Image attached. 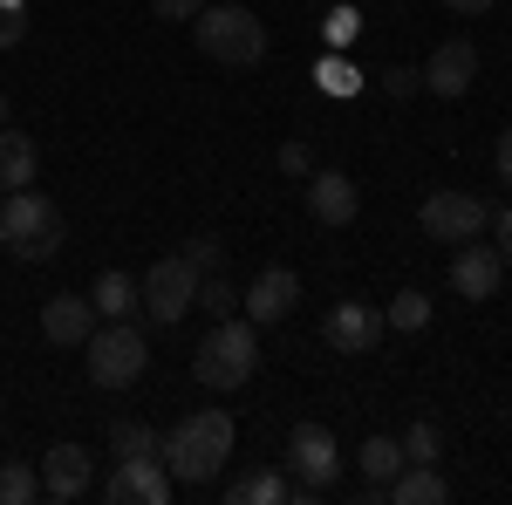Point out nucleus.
<instances>
[{
  "mask_svg": "<svg viewBox=\"0 0 512 505\" xmlns=\"http://www.w3.org/2000/svg\"><path fill=\"white\" fill-rule=\"evenodd\" d=\"M233 417L226 410H192L185 424H171V437L158 444L164 471H171V485H212L219 465L233 458Z\"/></svg>",
  "mask_w": 512,
  "mask_h": 505,
  "instance_id": "1",
  "label": "nucleus"
},
{
  "mask_svg": "<svg viewBox=\"0 0 512 505\" xmlns=\"http://www.w3.org/2000/svg\"><path fill=\"white\" fill-rule=\"evenodd\" d=\"M192 41H198V55L219 62V69H253V62H267V28H260L239 0L198 7L192 14Z\"/></svg>",
  "mask_w": 512,
  "mask_h": 505,
  "instance_id": "2",
  "label": "nucleus"
},
{
  "mask_svg": "<svg viewBox=\"0 0 512 505\" xmlns=\"http://www.w3.org/2000/svg\"><path fill=\"white\" fill-rule=\"evenodd\" d=\"M260 369V328L253 321H212V335L192 349V376L205 389H239L246 376Z\"/></svg>",
  "mask_w": 512,
  "mask_h": 505,
  "instance_id": "3",
  "label": "nucleus"
},
{
  "mask_svg": "<svg viewBox=\"0 0 512 505\" xmlns=\"http://www.w3.org/2000/svg\"><path fill=\"white\" fill-rule=\"evenodd\" d=\"M0 246H7L14 260H55V246H62V212H55V198H41L35 185L0 198Z\"/></svg>",
  "mask_w": 512,
  "mask_h": 505,
  "instance_id": "4",
  "label": "nucleus"
},
{
  "mask_svg": "<svg viewBox=\"0 0 512 505\" xmlns=\"http://www.w3.org/2000/svg\"><path fill=\"white\" fill-rule=\"evenodd\" d=\"M287 471H294V499L315 505L335 492V478H342V444H335V430L328 424H294L287 437Z\"/></svg>",
  "mask_w": 512,
  "mask_h": 505,
  "instance_id": "5",
  "label": "nucleus"
},
{
  "mask_svg": "<svg viewBox=\"0 0 512 505\" xmlns=\"http://www.w3.org/2000/svg\"><path fill=\"white\" fill-rule=\"evenodd\" d=\"M82 362H89V383L96 389H130L144 376L151 349H144V335H137L130 321H110V328H96V335L82 342Z\"/></svg>",
  "mask_w": 512,
  "mask_h": 505,
  "instance_id": "6",
  "label": "nucleus"
},
{
  "mask_svg": "<svg viewBox=\"0 0 512 505\" xmlns=\"http://www.w3.org/2000/svg\"><path fill=\"white\" fill-rule=\"evenodd\" d=\"M137 301H144V314H151L158 328H171V321H185V314L198 308V267L185 260V253H164L158 267L144 273Z\"/></svg>",
  "mask_w": 512,
  "mask_h": 505,
  "instance_id": "7",
  "label": "nucleus"
},
{
  "mask_svg": "<svg viewBox=\"0 0 512 505\" xmlns=\"http://www.w3.org/2000/svg\"><path fill=\"white\" fill-rule=\"evenodd\" d=\"M417 226L431 239H478L485 226H492V212H485V198H472V192H431L424 198V212H417Z\"/></svg>",
  "mask_w": 512,
  "mask_h": 505,
  "instance_id": "8",
  "label": "nucleus"
},
{
  "mask_svg": "<svg viewBox=\"0 0 512 505\" xmlns=\"http://www.w3.org/2000/svg\"><path fill=\"white\" fill-rule=\"evenodd\" d=\"M103 499L110 505H164L171 499V471H164V458H117Z\"/></svg>",
  "mask_w": 512,
  "mask_h": 505,
  "instance_id": "9",
  "label": "nucleus"
},
{
  "mask_svg": "<svg viewBox=\"0 0 512 505\" xmlns=\"http://www.w3.org/2000/svg\"><path fill=\"white\" fill-rule=\"evenodd\" d=\"M499 280H506L499 246H485V239H458V253H451V287H458L465 301H492Z\"/></svg>",
  "mask_w": 512,
  "mask_h": 505,
  "instance_id": "10",
  "label": "nucleus"
},
{
  "mask_svg": "<svg viewBox=\"0 0 512 505\" xmlns=\"http://www.w3.org/2000/svg\"><path fill=\"white\" fill-rule=\"evenodd\" d=\"M239 301H246V321H253V328H274V321H287V314L301 308V273L294 267H267Z\"/></svg>",
  "mask_w": 512,
  "mask_h": 505,
  "instance_id": "11",
  "label": "nucleus"
},
{
  "mask_svg": "<svg viewBox=\"0 0 512 505\" xmlns=\"http://www.w3.org/2000/svg\"><path fill=\"white\" fill-rule=\"evenodd\" d=\"M472 76H478V48L465 35L437 41V55L424 62V89H431V96H444V103H458V96L472 89Z\"/></svg>",
  "mask_w": 512,
  "mask_h": 505,
  "instance_id": "12",
  "label": "nucleus"
},
{
  "mask_svg": "<svg viewBox=\"0 0 512 505\" xmlns=\"http://www.w3.org/2000/svg\"><path fill=\"white\" fill-rule=\"evenodd\" d=\"M89 478H96V458H89L82 444H55V451L41 458V492H48L55 505L82 499V492H89Z\"/></svg>",
  "mask_w": 512,
  "mask_h": 505,
  "instance_id": "13",
  "label": "nucleus"
},
{
  "mask_svg": "<svg viewBox=\"0 0 512 505\" xmlns=\"http://www.w3.org/2000/svg\"><path fill=\"white\" fill-rule=\"evenodd\" d=\"M41 335H48L55 349H82V342L96 335V301H89V294H55V301L41 308Z\"/></svg>",
  "mask_w": 512,
  "mask_h": 505,
  "instance_id": "14",
  "label": "nucleus"
},
{
  "mask_svg": "<svg viewBox=\"0 0 512 505\" xmlns=\"http://www.w3.org/2000/svg\"><path fill=\"white\" fill-rule=\"evenodd\" d=\"M328 349H342V355H369L376 342H383V314L369 308V301H342V308L328 314Z\"/></svg>",
  "mask_w": 512,
  "mask_h": 505,
  "instance_id": "15",
  "label": "nucleus"
},
{
  "mask_svg": "<svg viewBox=\"0 0 512 505\" xmlns=\"http://www.w3.org/2000/svg\"><path fill=\"white\" fill-rule=\"evenodd\" d=\"M308 212H315L321 226H349L355 212H362V198L342 171H308Z\"/></svg>",
  "mask_w": 512,
  "mask_h": 505,
  "instance_id": "16",
  "label": "nucleus"
},
{
  "mask_svg": "<svg viewBox=\"0 0 512 505\" xmlns=\"http://www.w3.org/2000/svg\"><path fill=\"white\" fill-rule=\"evenodd\" d=\"M35 171H41L35 137H28V130H7V123H0V192H21V185H35Z\"/></svg>",
  "mask_w": 512,
  "mask_h": 505,
  "instance_id": "17",
  "label": "nucleus"
},
{
  "mask_svg": "<svg viewBox=\"0 0 512 505\" xmlns=\"http://www.w3.org/2000/svg\"><path fill=\"white\" fill-rule=\"evenodd\" d=\"M383 499H390V505H444V499H451V485L437 478V465H403L390 478Z\"/></svg>",
  "mask_w": 512,
  "mask_h": 505,
  "instance_id": "18",
  "label": "nucleus"
},
{
  "mask_svg": "<svg viewBox=\"0 0 512 505\" xmlns=\"http://www.w3.org/2000/svg\"><path fill=\"white\" fill-rule=\"evenodd\" d=\"M280 499H294L287 471H246V478L226 485V505H280Z\"/></svg>",
  "mask_w": 512,
  "mask_h": 505,
  "instance_id": "19",
  "label": "nucleus"
},
{
  "mask_svg": "<svg viewBox=\"0 0 512 505\" xmlns=\"http://www.w3.org/2000/svg\"><path fill=\"white\" fill-rule=\"evenodd\" d=\"M355 465H362V478H369V485H383V492H390V478L410 465V458H403V444H396V437H369V444L355 451Z\"/></svg>",
  "mask_w": 512,
  "mask_h": 505,
  "instance_id": "20",
  "label": "nucleus"
},
{
  "mask_svg": "<svg viewBox=\"0 0 512 505\" xmlns=\"http://www.w3.org/2000/svg\"><path fill=\"white\" fill-rule=\"evenodd\" d=\"M89 301H96V314H110V321H123V314L137 308V280L110 267L103 280H96V287H89Z\"/></svg>",
  "mask_w": 512,
  "mask_h": 505,
  "instance_id": "21",
  "label": "nucleus"
},
{
  "mask_svg": "<svg viewBox=\"0 0 512 505\" xmlns=\"http://www.w3.org/2000/svg\"><path fill=\"white\" fill-rule=\"evenodd\" d=\"M431 321V294H417V287H403L390 308H383V328H396V335H417Z\"/></svg>",
  "mask_w": 512,
  "mask_h": 505,
  "instance_id": "22",
  "label": "nucleus"
},
{
  "mask_svg": "<svg viewBox=\"0 0 512 505\" xmlns=\"http://www.w3.org/2000/svg\"><path fill=\"white\" fill-rule=\"evenodd\" d=\"M110 451H117V458H158V430L123 417V424H110Z\"/></svg>",
  "mask_w": 512,
  "mask_h": 505,
  "instance_id": "23",
  "label": "nucleus"
},
{
  "mask_svg": "<svg viewBox=\"0 0 512 505\" xmlns=\"http://www.w3.org/2000/svg\"><path fill=\"white\" fill-rule=\"evenodd\" d=\"M198 308L212 314V321H226V314L239 308V287L226 280V267H219V273H198Z\"/></svg>",
  "mask_w": 512,
  "mask_h": 505,
  "instance_id": "24",
  "label": "nucleus"
},
{
  "mask_svg": "<svg viewBox=\"0 0 512 505\" xmlns=\"http://www.w3.org/2000/svg\"><path fill=\"white\" fill-rule=\"evenodd\" d=\"M28 499H41V478L14 458H0V505H28Z\"/></svg>",
  "mask_w": 512,
  "mask_h": 505,
  "instance_id": "25",
  "label": "nucleus"
},
{
  "mask_svg": "<svg viewBox=\"0 0 512 505\" xmlns=\"http://www.w3.org/2000/svg\"><path fill=\"white\" fill-rule=\"evenodd\" d=\"M396 444H403V458H410V465H437V444H444V437H437V424L424 417V424H410V430H403Z\"/></svg>",
  "mask_w": 512,
  "mask_h": 505,
  "instance_id": "26",
  "label": "nucleus"
},
{
  "mask_svg": "<svg viewBox=\"0 0 512 505\" xmlns=\"http://www.w3.org/2000/svg\"><path fill=\"white\" fill-rule=\"evenodd\" d=\"M28 41V0H0V48Z\"/></svg>",
  "mask_w": 512,
  "mask_h": 505,
  "instance_id": "27",
  "label": "nucleus"
},
{
  "mask_svg": "<svg viewBox=\"0 0 512 505\" xmlns=\"http://www.w3.org/2000/svg\"><path fill=\"white\" fill-rule=\"evenodd\" d=\"M315 82H321V89H335V96H355V89H362V76H355L342 55H328V62L315 69Z\"/></svg>",
  "mask_w": 512,
  "mask_h": 505,
  "instance_id": "28",
  "label": "nucleus"
},
{
  "mask_svg": "<svg viewBox=\"0 0 512 505\" xmlns=\"http://www.w3.org/2000/svg\"><path fill=\"white\" fill-rule=\"evenodd\" d=\"M185 260H192L198 273H219V267H226V246H219V239H192V246H185Z\"/></svg>",
  "mask_w": 512,
  "mask_h": 505,
  "instance_id": "29",
  "label": "nucleus"
},
{
  "mask_svg": "<svg viewBox=\"0 0 512 505\" xmlns=\"http://www.w3.org/2000/svg\"><path fill=\"white\" fill-rule=\"evenodd\" d=\"M280 171H287V178H308V171H315V151H308V144H280Z\"/></svg>",
  "mask_w": 512,
  "mask_h": 505,
  "instance_id": "30",
  "label": "nucleus"
},
{
  "mask_svg": "<svg viewBox=\"0 0 512 505\" xmlns=\"http://www.w3.org/2000/svg\"><path fill=\"white\" fill-rule=\"evenodd\" d=\"M383 89L390 96H417L424 89V69H383Z\"/></svg>",
  "mask_w": 512,
  "mask_h": 505,
  "instance_id": "31",
  "label": "nucleus"
},
{
  "mask_svg": "<svg viewBox=\"0 0 512 505\" xmlns=\"http://www.w3.org/2000/svg\"><path fill=\"white\" fill-rule=\"evenodd\" d=\"M321 28H328V41H355V28H362V21H355V7H335Z\"/></svg>",
  "mask_w": 512,
  "mask_h": 505,
  "instance_id": "32",
  "label": "nucleus"
},
{
  "mask_svg": "<svg viewBox=\"0 0 512 505\" xmlns=\"http://www.w3.org/2000/svg\"><path fill=\"white\" fill-rule=\"evenodd\" d=\"M198 7H205V0H151V14H158V21H192Z\"/></svg>",
  "mask_w": 512,
  "mask_h": 505,
  "instance_id": "33",
  "label": "nucleus"
},
{
  "mask_svg": "<svg viewBox=\"0 0 512 505\" xmlns=\"http://www.w3.org/2000/svg\"><path fill=\"white\" fill-rule=\"evenodd\" d=\"M492 171H499V185H512V130H499V144H492Z\"/></svg>",
  "mask_w": 512,
  "mask_h": 505,
  "instance_id": "34",
  "label": "nucleus"
},
{
  "mask_svg": "<svg viewBox=\"0 0 512 505\" xmlns=\"http://www.w3.org/2000/svg\"><path fill=\"white\" fill-rule=\"evenodd\" d=\"M499 260H506V267H512V205H506V212H499Z\"/></svg>",
  "mask_w": 512,
  "mask_h": 505,
  "instance_id": "35",
  "label": "nucleus"
},
{
  "mask_svg": "<svg viewBox=\"0 0 512 505\" xmlns=\"http://www.w3.org/2000/svg\"><path fill=\"white\" fill-rule=\"evenodd\" d=\"M444 7H451V14H465V21H472V14H492V0H444Z\"/></svg>",
  "mask_w": 512,
  "mask_h": 505,
  "instance_id": "36",
  "label": "nucleus"
},
{
  "mask_svg": "<svg viewBox=\"0 0 512 505\" xmlns=\"http://www.w3.org/2000/svg\"><path fill=\"white\" fill-rule=\"evenodd\" d=\"M0 123H7V96H0Z\"/></svg>",
  "mask_w": 512,
  "mask_h": 505,
  "instance_id": "37",
  "label": "nucleus"
}]
</instances>
